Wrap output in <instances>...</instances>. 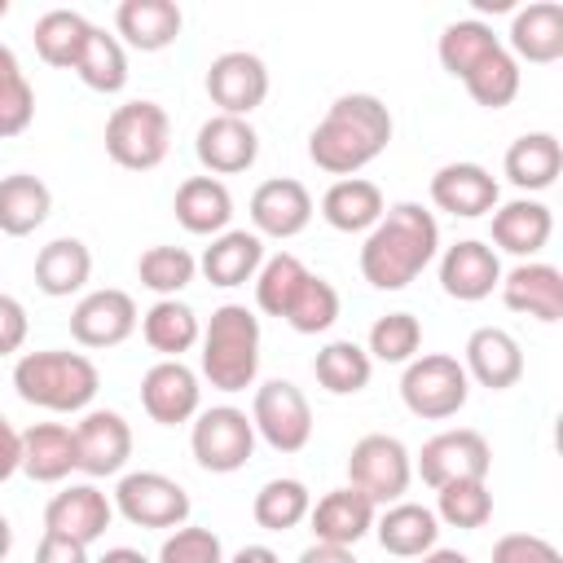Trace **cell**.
I'll list each match as a JSON object with an SVG mask.
<instances>
[{
	"label": "cell",
	"instance_id": "6da1fadb",
	"mask_svg": "<svg viewBox=\"0 0 563 563\" xmlns=\"http://www.w3.org/2000/svg\"><path fill=\"white\" fill-rule=\"evenodd\" d=\"M391 110L374 92H343L308 132V158L325 176H356L391 145Z\"/></svg>",
	"mask_w": 563,
	"mask_h": 563
},
{
	"label": "cell",
	"instance_id": "7a4b0ae2",
	"mask_svg": "<svg viewBox=\"0 0 563 563\" xmlns=\"http://www.w3.org/2000/svg\"><path fill=\"white\" fill-rule=\"evenodd\" d=\"M440 255V224L422 202H391L361 242V277L374 290H405Z\"/></svg>",
	"mask_w": 563,
	"mask_h": 563
},
{
	"label": "cell",
	"instance_id": "3957f363",
	"mask_svg": "<svg viewBox=\"0 0 563 563\" xmlns=\"http://www.w3.org/2000/svg\"><path fill=\"white\" fill-rule=\"evenodd\" d=\"M440 66L466 84L471 101L484 110H506L519 97V62L501 44V35L479 18H457L435 40Z\"/></svg>",
	"mask_w": 563,
	"mask_h": 563
},
{
	"label": "cell",
	"instance_id": "277c9868",
	"mask_svg": "<svg viewBox=\"0 0 563 563\" xmlns=\"http://www.w3.org/2000/svg\"><path fill=\"white\" fill-rule=\"evenodd\" d=\"M13 391L18 400L48 409V413H84L101 391V374L84 352L70 347H40L13 361Z\"/></svg>",
	"mask_w": 563,
	"mask_h": 563
},
{
	"label": "cell",
	"instance_id": "5b68a950",
	"mask_svg": "<svg viewBox=\"0 0 563 563\" xmlns=\"http://www.w3.org/2000/svg\"><path fill=\"white\" fill-rule=\"evenodd\" d=\"M198 369L216 391H246L260 378V317L246 303H220L202 325Z\"/></svg>",
	"mask_w": 563,
	"mask_h": 563
},
{
	"label": "cell",
	"instance_id": "8992f818",
	"mask_svg": "<svg viewBox=\"0 0 563 563\" xmlns=\"http://www.w3.org/2000/svg\"><path fill=\"white\" fill-rule=\"evenodd\" d=\"M172 150V119L158 101L136 97L110 110L106 119V154L123 172H154Z\"/></svg>",
	"mask_w": 563,
	"mask_h": 563
},
{
	"label": "cell",
	"instance_id": "52a82bcc",
	"mask_svg": "<svg viewBox=\"0 0 563 563\" xmlns=\"http://www.w3.org/2000/svg\"><path fill=\"white\" fill-rule=\"evenodd\" d=\"M400 400H405V409L413 418L444 422V418L462 413V405L471 400V378H466V369H462L457 356H449V352H422L400 374Z\"/></svg>",
	"mask_w": 563,
	"mask_h": 563
},
{
	"label": "cell",
	"instance_id": "ba28073f",
	"mask_svg": "<svg viewBox=\"0 0 563 563\" xmlns=\"http://www.w3.org/2000/svg\"><path fill=\"white\" fill-rule=\"evenodd\" d=\"M347 484L356 493H365L374 506L405 501V493L413 484V453L405 449V440H396L387 431H369L347 453Z\"/></svg>",
	"mask_w": 563,
	"mask_h": 563
},
{
	"label": "cell",
	"instance_id": "9c48e42d",
	"mask_svg": "<svg viewBox=\"0 0 563 563\" xmlns=\"http://www.w3.org/2000/svg\"><path fill=\"white\" fill-rule=\"evenodd\" d=\"M189 449H194V462L211 475H233L251 462L255 453V427H251V413L238 409V405H211V409H198L194 413V427H189Z\"/></svg>",
	"mask_w": 563,
	"mask_h": 563
},
{
	"label": "cell",
	"instance_id": "30bf717a",
	"mask_svg": "<svg viewBox=\"0 0 563 563\" xmlns=\"http://www.w3.org/2000/svg\"><path fill=\"white\" fill-rule=\"evenodd\" d=\"M110 501L132 528H154V532H172V528L189 523V510H194L189 493L163 471H128V475H119Z\"/></svg>",
	"mask_w": 563,
	"mask_h": 563
},
{
	"label": "cell",
	"instance_id": "8fae6325",
	"mask_svg": "<svg viewBox=\"0 0 563 563\" xmlns=\"http://www.w3.org/2000/svg\"><path fill=\"white\" fill-rule=\"evenodd\" d=\"M251 427L273 453H299L312 440V405L290 378H268L255 387Z\"/></svg>",
	"mask_w": 563,
	"mask_h": 563
},
{
	"label": "cell",
	"instance_id": "7c38bea8",
	"mask_svg": "<svg viewBox=\"0 0 563 563\" xmlns=\"http://www.w3.org/2000/svg\"><path fill=\"white\" fill-rule=\"evenodd\" d=\"M488 466H493V449L475 427H444L413 457V475H422L427 488H444L457 479H488Z\"/></svg>",
	"mask_w": 563,
	"mask_h": 563
},
{
	"label": "cell",
	"instance_id": "4fadbf2b",
	"mask_svg": "<svg viewBox=\"0 0 563 563\" xmlns=\"http://www.w3.org/2000/svg\"><path fill=\"white\" fill-rule=\"evenodd\" d=\"M202 84H207V97H211L216 114H238V119H246V114L260 110L264 97H268V66H264L260 53L229 48V53L211 57Z\"/></svg>",
	"mask_w": 563,
	"mask_h": 563
},
{
	"label": "cell",
	"instance_id": "5bb4252c",
	"mask_svg": "<svg viewBox=\"0 0 563 563\" xmlns=\"http://www.w3.org/2000/svg\"><path fill=\"white\" fill-rule=\"evenodd\" d=\"M132 457V427L119 409H84V418L75 422V471H84L88 479H106V475H123Z\"/></svg>",
	"mask_w": 563,
	"mask_h": 563
},
{
	"label": "cell",
	"instance_id": "9a60e30c",
	"mask_svg": "<svg viewBox=\"0 0 563 563\" xmlns=\"http://www.w3.org/2000/svg\"><path fill=\"white\" fill-rule=\"evenodd\" d=\"M136 321H141L136 299L119 286H101L70 308V339L79 347H119L123 339H132Z\"/></svg>",
	"mask_w": 563,
	"mask_h": 563
},
{
	"label": "cell",
	"instance_id": "2e32d148",
	"mask_svg": "<svg viewBox=\"0 0 563 563\" xmlns=\"http://www.w3.org/2000/svg\"><path fill=\"white\" fill-rule=\"evenodd\" d=\"M141 409H145L150 422H158V427L194 422V413L202 409L198 374H194L185 361H154V365L141 374Z\"/></svg>",
	"mask_w": 563,
	"mask_h": 563
},
{
	"label": "cell",
	"instance_id": "e0dca14e",
	"mask_svg": "<svg viewBox=\"0 0 563 563\" xmlns=\"http://www.w3.org/2000/svg\"><path fill=\"white\" fill-rule=\"evenodd\" d=\"M246 211H251V224H255L260 238L286 242V238H299V233L308 229V220H312L317 207H312V194H308L303 180H295V176H273V180L255 185Z\"/></svg>",
	"mask_w": 563,
	"mask_h": 563
},
{
	"label": "cell",
	"instance_id": "ac0fdd59",
	"mask_svg": "<svg viewBox=\"0 0 563 563\" xmlns=\"http://www.w3.org/2000/svg\"><path fill=\"white\" fill-rule=\"evenodd\" d=\"M501 286V260L488 242L462 238L440 251V290L457 303H479Z\"/></svg>",
	"mask_w": 563,
	"mask_h": 563
},
{
	"label": "cell",
	"instance_id": "d6986e66",
	"mask_svg": "<svg viewBox=\"0 0 563 563\" xmlns=\"http://www.w3.org/2000/svg\"><path fill=\"white\" fill-rule=\"evenodd\" d=\"M114 519V501L88 479V484H66L62 493L48 497L44 506V532H57V537H70L79 545H92L106 537Z\"/></svg>",
	"mask_w": 563,
	"mask_h": 563
},
{
	"label": "cell",
	"instance_id": "ffe728a7",
	"mask_svg": "<svg viewBox=\"0 0 563 563\" xmlns=\"http://www.w3.org/2000/svg\"><path fill=\"white\" fill-rule=\"evenodd\" d=\"M194 154L207 167V176H238L246 167H255L260 158V132L251 128V119L238 114H211L198 136H194Z\"/></svg>",
	"mask_w": 563,
	"mask_h": 563
},
{
	"label": "cell",
	"instance_id": "44dd1931",
	"mask_svg": "<svg viewBox=\"0 0 563 563\" xmlns=\"http://www.w3.org/2000/svg\"><path fill=\"white\" fill-rule=\"evenodd\" d=\"M431 202L453 220H479V216H493V207L501 202V189L484 163H444L431 176Z\"/></svg>",
	"mask_w": 563,
	"mask_h": 563
},
{
	"label": "cell",
	"instance_id": "7402d4cb",
	"mask_svg": "<svg viewBox=\"0 0 563 563\" xmlns=\"http://www.w3.org/2000/svg\"><path fill=\"white\" fill-rule=\"evenodd\" d=\"M501 303L510 312L537 317L545 325L563 321V273L545 260H519L510 273H501Z\"/></svg>",
	"mask_w": 563,
	"mask_h": 563
},
{
	"label": "cell",
	"instance_id": "603a6c76",
	"mask_svg": "<svg viewBox=\"0 0 563 563\" xmlns=\"http://www.w3.org/2000/svg\"><path fill=\"white\" fill-rule=\"evenodd\" d=\"M462 369L471 383H479L488 391H506L523 378V347L510 330L479 325V330H471V339L462 347Z\"/></svg>",
	"mask_w": 563,
	"mask_h": 563
},
{
	"label": "cell",
	"instance_id": "cb8c5ba5",
	"mask_svg": "<svg viewBox=\"0 0 563 563\" xmlns=\"http://www.w3.org/2000/svg\"><path fill=\"white\" fill-rule=\"evenodd\" d=\"M374 515H378V506L365 493H356L352 484H343V488H330V493H321L312 501L308 523H312V537L317 541L347 545L352 550L356 541H365L374 532Z\"/></svg>",
	"mask_w": 563,
	"mask_h": 563
},
{
	"label": "cell",
	"instance_id": "d4e9b609",
	"mask_svg": "<svg viewBox=\"0 0 563 563\" xmlns=\"http://www.w3.org/2000/svg\"><path fill=\"white\" fill-rule=\"evenodd\" d=\"M506 48L515 62H532V66H550L563 57V4L559 0H532L523 9H515L510 31H506Z\"/></svg>",
	"mask_w": 563,
	"mask_h": 563
},
{
	"label": "cell",
	"instance_id": "484cf974",
	"mask_svg": "<svg viewBox=\"0 0 563 563\" xmlns=\"http://www.w3.org/2000/svg\"><path fill=\"white\" fill-rule=\"evenodd\" d=\"M493 246L515 255V260H532L537 251H545L550 233H554V211L541 198H510L493 207Z\"/></svg>",
	"mask_w": 563,
	"mask_h": 563
},
{
	"label": "cell",
	"instance_id": "4316f807",
	"mask_svg": "<svg viewBox=\"0 0 563 563\" xmlns=\"http://www.w3.org/2000/svg\"><path fill=\"white\" fill-rule=\"evenodd\" d=\"M185 13L176 0H123L114 9V31L119 44L136 48V53H163L180 40Z\"/></svg>",
	"mask_w": 563,
	"mask_h": 563
},
{
	"label": "cell",
	"instance_id": "83f0119b",
	"mask_svg": "<svg viewBox=\"0 0 563 563\" xmlns=\"http://www.w3.org/2000/svg\"><path fill=\"white\" fill-rule=\"evenodd\" d=\"M260 264H264V238L255 229H224L198 255V273L211 286H220V290H233V286L255 282Z\"/></svg>",
	"mask_w": 563,
	"mask_h": 563
},
{
	"label": "cell",
	"instance_id": "f1b7e54d",
	"mask_svg": "<svg viewBox=\"0 0 563 563\" xmlns=\"http://www.w3.org/2000/svg\"><path fill=\"white\" fill-rule=\"evenodd\" d=\"M172 211L180 220L185 233L194 238H216L229 229L233 220V194L224 180L216 176H189L176 185V198H172Z\"/></svg>",
	"mask_w": 563,
	"mask_h": 563
},
{
	"label": "cell",
	"instance_id": "f546056e",
	"mask_svg": "<svg viewBox=\"0 0 563 563\" xmlns=\"http://www.w3.org/2000/svg\"><path fill=\"white\" fill-rule=\"evenodd\" d=\"M374 537L396 559H422L440 541V519L431 506L391 501V506H383V515H374Z\"/></svg>",
	"mask_w": 563,
	"mask_h": 563
},
{
	"label": "cell",
	"instance_id": "4dcf8cb0",
	"mask_svg": "<svg viewBox=\"0 0 563 563\" xmlns=\"http://www.w3.org/2000/svg\"><path fill=\"white\" fill-rule=\"evenodd\" d=\"M501 172H506V180L515 189H523V198L550 189L559 180V172H563V145H559V136L554 132H523V136H515L506 145Z\"/></svg>",
	"mask_w": 563,
	"mask_h": 563
},
{
	"label": "cell",
	"instance_id": "1f68e13d",
	"mask_svg": "<svg viewBox=\"0 0 563 563\" xmlns=\"http://www.w3.org/2000/svg\"><path fill=\"white\" fill-rule=\"evenodd\" d=\"M387 211V198L365 176H343L321 194V220L334 233H369Z\"/></svg>",
	"mask_w": 563,
	"mask_h": 563
},
{
	"label": "cell",
	"instance_id": "d6a6232c",
	"mask_svg": "<svg viewBox=\"0 0 563 563\" xmlns=\"http://www.w3.org/2000/svg\"><path fill=\"white\" fill-rule=\"evenodd\" d=\"M75 471V427L35 422L22 431V475L35 484H62Z\"/></svg>",
	"mask_w": 563,
	"mask_h": 563
},
{
	"label": "cell",
	"instance_id": "836d02e7",
	"mask_svg": "<svg viewBox=\"0 0 563 563\" xmlns=\"http://www.w3.org/2000/svg\"><path fill=\"white\" fill-rule=\"evenodd\" d=\"M141 339L163 361H180L185 352L198 347L202 321H198V312L185 299H154L150 312H141Z\"/></svg>",
	"mask_w": 563,
	"mask_h": 563
},
{
	"label": "cell",
	"instance_id": "e575fe53",
	"mask_svg": "<svg viewBox=\"0 0 563 563\" xmlns=\"http://www.w3.org/2000/svg\"><path fill=\"white\" fill-rule=\"evenodd\" d=\"M92 277V251L79 238H53L35 255V286L48 299H70Z\"/></svg>",
	"mask_w": 563,
	"mask_h": 563
},
{
	"label": "cell",
	"instance_id": "d590c367",
	"mask_svg": "<svg viewBox=\"0 0 563 563\" xmlns=\"http://www.w3.org/2000/svg\"><path fill=\"white\" fill-rule=\"evenodd\" d=\"M48 211H53V189L40 176L31 172L0 176V233L26 238L48 220Z\"/></svg>",
	"mask_w": 563,
	"mask_h": 563
},
{
	"label": "cell",
	"instance_id": "8d00e7d4",
	"mask_svg": "<svg viewBox=\"0 0 563 563\" xmlns=\"http://www.w3.org/2000/svg\"><path fill=\"white\" fill-rule=\"evenodd\" d=\"M88 35H92V22H88L79 9H48V13H40V22H35V53H40L44 66L75 70L79 48H84Z\"/></svg>",
	"mask_w": 563,
	"mask_h": 563
},
{
	"label": "cell",
	"instance_id": "74e56055",
	"mask_svg": "<svg viewBox=\"0 0 563 563\" xmlns=\"http://www.w3.org/2000/svg\"><path fill=\"white\" fill-rule=\"evenodd\" d=\"M75 75H79L84 88H92V92H101V97L123 92V88H128V53H123L119 35L92 26V35H88L84 48H79Z\"/></svg>",
	"mask_w": 563,
	"mask_h": 563
},
{
	"label": "cell",
	"instance_id": "f35d334b",
	"mask_svg": "<svg viewBox=\"0 0 563 563\" xmlns=\"http://www.w3.org/2000/svg\"><path fill=\"white\" fill-rule=\"evenodd\" d=\"M312 374L317 383L330 391V396H356L369 387V374H374V361L361 343L352 339H330L317 356H312Z\"/></svg>",
	"mask_w": 563,
	"mask_h": 563
},
{
	"label": "cell",
	"instance_id": "ab89813d",
	"mask_svg": "<svg viewBox=\"0 0 563 563\" xmlns=\"http://www.w3.org/2000/svg\"><path fill=\"white\" fill-rule=\"evenodd\" d=\"M308 510H312V493L295 475H277V479L260 484V493L251 501V515L264 532H290L308 519Z\"/></svg>",
	"mask_w": 563,
	"mask_h": 563
},
{
	"label": "cell",
	"instance_id": "60d3db41",
	"mask_svg": "<svg viewBox=\"0 0 563 563\" xmlns=\"http://www.w3.org/2000/svg\"><path fill=\"white\" fill-rule=\"evenodd\" d=\"M136 277L145 290H154L158 299H176L194 277H198V260L185 251V246H145L141 260H136Z\"/></svg>",
	"mask_w": 563,
	"mask_h": 563
},
{
	"label": "cell",
	"instance_id": "b9f144b4",
	"mask_svg": "<svg viewBox=\"0 0 563 563\" xmlns=\"http://www.w3.org/2000/svg\"><path fill=\"white\" fill-rule=\"evenodd\" d=\"M308 273L312 268L290 251L264 255V264L255 273V308L268 312V317H286V308H290V299H295V290L303 286Z\"/></svg>",
	"mask_w": 563,
	"mask_h": 563
},
{
	"label": "cell",
	"instance_id": "7bdbcfd3",
	"mask_svg": "<svg viewBox=\"0 0 563 563\" xmlns=\"http://www.w3.org/2000/svg\"><path fill=\"white\" fill-rule=\"evenodd\" d=\"M35 119V88L22 75V62L9 44H0V141L22 136Z\"/></svg>",
	"mask_w": 563,
	"mask_h": 563
},
{
	"label": "cell",
	"instance_id": "ee69618b",
	"mask_svg": "<svg viewBox=\"0 0 563 563\" xmlns=\"http://www.w3.org/2000/svg\"><path fill=\"white\" fill-rule=\"evenodd\" d=\"M435 519L449 523V528H462V532L484 528L493 519L488 479H457V484L435 488Z\"/></svg>",
	"mask_w": 563,
	"mask_h": 563
},
{
	"label": "cell",
	"instance_id": "f6af8a7d",
	"mask_svg": "<svg viewBox=\"0 0 563 563\" xmlns=\"http://www.w3.org/2000/svg\"><path fill=\"white\" fill-rule=\"evenodd\" d=\"M295 334H325L334 321H339V290L321 277V273H308L303 286L295 290L286 317H282Z\"/></svg>",
	"mask_w": 563,
	"mask_h": 563
},
{
	"label": "cell",
	"instance_id": "bcb514c9",
	"mask_svg": "<svg viewBox=\"0 0 563 563\" xmlns=\"http://www.w3.org/2000/svg\"><path fill=\"white\" fill-rule=\"evenodd\" d=\"M418 347H422V325L413 312H383L365 339L369 361H383V365H409Z\"/></svg>",
	"mask_w": 563,
	"mask_h": 563
},
{
	"label": "cell",
	"instance_id": "7dc6e473",
	"mask_svg": "<svg viewBox=\"0 0 563 563\" xmlns=\"http://www.w3.org/2000/svg\"><path fill=\"white\" fill-rule=\"evenodd\" d=\"M154 563H224V545L211 528L202 523H180L163 537Z\"/></svg>",
	"mask_w": 563,
	"mask_h": 563
},
{
	"label": "cell",
	"instance_id": "c3c4849f",
	"mask_svg": "<svg viewBox=\"0 0 563 563\" xmlns=\"http://www.w3.org/2000/svg\"><path fill=\"white\" fill-rule=\"evenodd\" d=\"M493 563H563V554L537 532H506L493 541Z\"/></svg>",
	"mask_w": 563,
	"mask_h": 563
},
{
	"label": "cell",
	"instance_id": "681fc988",
	"mask_svg": "<svg viewBox=\"0 0 563 563\" xmlns=\"http://www.w3.org/2000/svg\"><path fill=\"white\" fill-rule=\"evenodd\" d=\"M26 334H31V321H26L22 299H13V295H4V290H0V356L22 352Z\"/></svg>",
	"mask_w": 563,
	"mask_h": 563
},
{
	"label": "cell",
	"instance_id": "f907efd6",
	"mask_svg": "<svg viewBox=\"0 0 563 563\" xmlns=\"http://www.w3.org/2000/svg\"><path fill=\"white\" fill-rule=\"evenodd\" d=\"M35 563H92V559H88V545L57 537V532H44L35 545Z\"/></svg>",
	"mask_w": 563,
	"mask_h": 563
},
{
	"label": "cell",
	"instance_id": "816d5d0a",
	"mask_svg": "<svg viewBox=\"0 0 563 563\" xmlns=\"http://www.w3.org/2000/svg\"><path fill=\"white\" fill-rule=\"evenodd\" d=\"M18 471H22V431L9 418H0V484L13 479Z\"/></svg>",
	"mask_w": 563,
	"mask_h": 563
},
{
	"label": "cell",
	"instance_id": "f5cc1de1",
	"mask_svg": "<svg viewBox=\"0 0 563 563\" xmlns=\"http://www.w3.org/2000/svg\"><path fill=\"white\" fill-rule=\"evenodd\" d=\"M299 563H356V554H352L347 545H325V541H312V545L299 554Z\"/></svg>",
	"mask_w": 563,
	"mask_h": 563
},
{
	"label": "cell",
	"instance_id": "db71d44e",
	"mask_svg": "<svg viewBox=\"0 0 563 563\" xmlns=\"http://www.w3.org/2000/svg\"><path fill=\"white\" fill-rule=\"evenodd\" d=\"M224 563H282L277 559V550H268V545H242L233 559H224Z\"/></svg>",
	"mask_w": 563,
	"mask_h": 563
},
{
	"label": "cell",
	"instance_id": "11a10c76",
	"mask_svg": "<svg viewBox=\"0 0 563 563\" xmlns=\"http://www.w3.org/2000/svg\"><path fill=\"white\" fill-rule=\"evenodd\" d=\"M92 563H150L141 550H132V545H110L101 559H92Z\"/></svg>",
	"mask_w": 563,
	"mask_h": 563
},
{
	"label": "cell",
	"instance_id": "9f6ffc18",
	"mask_svg": "<svg viewBox=\"0 0 563 563\" xmlns=\"http://www.w3.org/2000/svg\"><path fill=\"white\" fill-rule=\"evenodd\" d=\"M418 563H471V554H462V550H444V545H435V550H427Z\"/></svg>",
	"mask_w": 563,
	"mask_h": 563
},
{
	"label": "cell",
	"instance_id": "6f0895ef",
	"mask_svg": "<svg viewBox=\"0 0 563 563\" xmlns=\"http://www.w3.org/2000/svg\"><path fill=\"white\" fill-rule=\"evenodd\" d=\"M9 550H13V523L0 515V563L9 559Z\"/></svg>",
	"mask_w": 563,
	"mask_h": 563
},
{
	"label": "cell",
	"instance_id": "680465c9",
	"mask_svg": "<svg viewBox=\"0 0 563 563\" xmlns=\"http://www.w3.org/2000/svg\"><path fill=\"white\" fill-rule=\"evenodd\" d=\"M4 13H9V0H0V18H4Z\"/></svg>",
	"mask_w": 563,
	"mask_h": 563
}]
</instances>
